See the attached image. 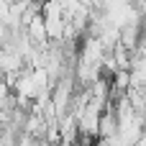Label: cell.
<instances>
[{
	"instance_id": "1",
	"label": "cell",
	"mask_w": 146,
	"mask_h": 146,
	"mask_svg": "<svg viewBox=\"0 0 146 146\" xmlns=\"http://www.w3.org/2000/svg\"><path fill=\"white\" fill-rule=\"evenodd\" d=\"M26 31H28V38H31L33 46H46V44H49V31H46V21H44V15H38L33 23H28Z\"/></svg>"
},
{
	"instance_id": "2",
	"label": "cell",
	"mask_w": 146,
	"mask_h": 146,
	"mask_svg": "<svg viewBox=\"0 0 146 146\" xmlns=\"http://www.w3.org/2000/svg\"><path fill=\"white\" fill-rule=\"evenodd\" d=\"M33 3H38V5H44V3H49V0H33Z\"/></svg>"
}]
</instances>
